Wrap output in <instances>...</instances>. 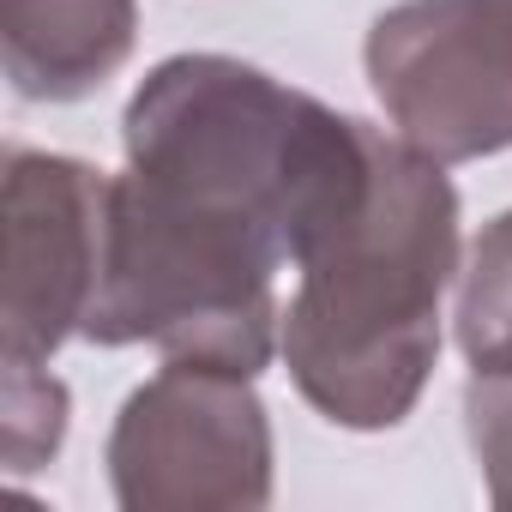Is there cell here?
I'll list each match as a JSON object with an SVG mask.
<instances>
[{
  "instance_id": "obj_1",
  "label": "cell",
  "mask_w": 512,
  "mask_h": 512,
  "mask_svg": "<svg viewBox=\"0 0 512 512\" xmlns=\"http://www.w3.org/2000/svg\"><path fill=\"white\" fill-rule=\"evenodd\" d=\"M458 272V193L404 133L374 139L362 199L296 260L278 344L302 398L338 428H392L440 356V296Z\"/></svg>"
},
{
  "instance_id": "obj_2",
  "label": "cell",
  "mask_w": 512,
  "mask_h": 512,
  "mask_svg": "<svg viewBox=\"0 0 512 512\" xmlns=\"http://www.w3.org/2000/svg\"><path fill=\"white\" fill-rule=\"evenodd\" d=\"M284 235L229 199L157 181L145 169L109 175L103 278L85 320L91 344H157L169 362H217L260 374L278 350Z\"/></svg>"
},
{
  "instance_id": "obj_3",
  "label": "cell",
  "mask_w": 512,
  "mask_h": 512,
  "mask_svg": "<svg viewBox=\"0 0 512 512\" xmlns=\"http://www.w3.org/2000/svg\"><path fill=\"white\" fill-rule=\"evenodd\" d=\"M247 380L253 374L217 362H169L145 380L109 440L115 500L133 512L266 506L272 428Z\"/></svg>"
},
{
  "instance_id": "obj_4",
  "label": "cell",
  "mask_w": 512,
  "mask_h": 512,
  "mask_svg": "<svg viewBox=\"0 0 512 512\" xmlns=\"http://www.w3.org/2000/svg\"><path fill=\"white\" fill-rule=\"evenodd\" d=\"M368 85L434 163L512 145V0H404L368 31Z\"/></svg>"
},
{
  "instance_id": "obj_5",
  "label": "cell",
  "mask_w": 512,
  "mask_h": 512,
  "mask_svg": "<svg viewBox=\"0 0 512 512\" xmlns=\"http://www.w3.org/2000/svg\"><path fill=\"white\" fill-rule=\"evenodd\" d=\"M103 205V169L25 145L7 151V362H49L85 332L103 278Z\"/></svg>"
},
{
  "instance_id": "obj_6",
  "label": "cell",
  "mask_w": 512,
  "mask_h": 512,
  "mask_svg": "<svg viewBox=\"0 0 512 512\" xmlns=\"http://www.w3.org/2000/svg\"><path fill=\"white\" fill-rule=\"evenodd\" d=\"M458 344L470 362V446L488 476V494L512 506V211H500L458 284Z\"/></svg>"
},
{
  "instance_id": "obj_7",
  "label": "cell",
  "mask_w": 512,
  "mask_h": 512,
  "mask_svg": "<svg viewBox=\"0 0 512 512\" xmlns=\"http://www.w3.org/2000/svg\"><path fill=\"white\" fill-rule=\"evenodd\" d=\"M139 31V0H0L7 79L31 103L91 97Z\"/></svg>"
},
{
  "instance_id": "obj_8",
  "label": "cell",
  "mask_w": 512,
  "mask_h": 512,
  "mask_svg": "<svg viewBox=\"0 0 512 512\" xmlns=\"http://www.w3.org/2000/svg\"><path fill=\"white\" fill-rule=\"evenodd\" d=\"M67 386L43 362H7V470L31 476L61 452Z\"/></svg>"
}]
</instances>
